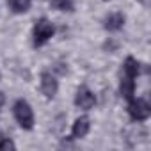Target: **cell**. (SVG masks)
Returning <instances> with one entry per match:
<instances>
[{
    "mask_svg": "<svg viewBox=\"0 0 151 151\" xmlns=\"http://www.w3.org/2000/svg\"><path fill=\"white\" fill-rule=\"evenodd\" d=\"M75 105H77L78 109L82 110H91L94 105H96V96L94 93L86 87V86H80L77 89V94H75Z\"/></svg>",
    "mask_w": 151,
    "mask_h": 151,
    "instance_id": "obj_5",
    "label": "cell"
},
{
    "mask_svg": "<svg viewBox=\"0 0 151 151\" xmlns=\"http://www.w3.org/2000/svg\"><path fill=\"white\" fill-rule=\"evenodd\" d=\"M16 144L9 139V137H2L0 139V149H14Z\"/></svg>",
    "mask_w": 151,
    "mask_h": 151,
    "instance_id": "obj_12",
    "label": "cell"
},
{
    "mask_svg": "<svg viewBox=\"0 0 151 151\" xmlns=\"http://www.w3.org/2000/svg\"><path fill=\"white\" fill-rule=\"evenodd\" d=\"M135 78H130V77H121V82H119V93L124 100H130L135 96Z\"/></svg>",
    "mask_w": 151,
    "mask_h": 151,
    "instance_id": "obj_9",
    "label": "cell"
},
{
    "mask_svg": "<svg viewBox=\"0 0 151 151\" xmlns=\"http://www.w3.org/2000/svg\"><path fill=\"white\" fill-rule=\"evenodd\" d=\"M126 110H128L130 119L135 121V123H144V121H147L149 116H151V105H149L147 100H144V98H135V96L130 98Z\"/></svg>",
    "mask_w": 151,
    "mask_h": 151,
    "instance_id": "obj_3",
    "label": "cell"
},
{
    "mask_svg": "<svg viewBox=\"0 0 151 151\" xmlns=\"http://www.w3.org/2000/svg\"><path fill=\"white\" fill-rule=\"evenodd\" d=\"M4 103H6V96H4V93L0 91V109L4 107Z\"/></svg>",
    "mask_w": 151,
    "mask_h": 151,
    "instance_id": "obj_13",
    "label": "cell"
},
{
    "mask_svg": "<svg viewBox=\"0 0 151 151\" xmlns=\"http://www.w3.org/2000/svg\"><path fill=\"white\" fill-rule=\"evenodd\" d=\"M89 130H91V119L87 116H80V117L75 119V123L71 126L69 139H75V140H77V139H84L89 133Z\"/></svg>",
    "mask_w": 151,
    "mask_h": 151,
    "instance_id": "obj_6",
    "label": "cell"
},
{
    "mask_svg": "<svg viewBox=\"0 0 151 151\" xmlns=\"http://www.w3.org/2000/svg\"><path fill=\"white\" fill-rule=\"evenodd\" d=\"M55 34V27L53 23L48 20V18H39L36 20L34 23V29H32V43L36 48L39 46H45Z\"/></svg>",
    "mask_w": 151,
    "mask_h": 151,
    "instance_id": "obj_2",
    "label": "cell"
},
{
    "mask_svg": "<svg viewBox=\"0 0 151 151\" xmlns=\"http://www.w3.org/2000/svg\"><path fill=\"white\" fill-rule=\"evenodd\" d=\"M0 78H2V73H0Z\"/></svg>",
    "mask_w": 151,
    "mask_h": 151,
    "instance_id": "obj_14",
    "label": "cell"
},
{
    "mask_svg": "<svg viewBox=\"0 0 151 151\" xmlns=\"http://www.w3.org/2000/svg\"><path fill=\"white\" fill-rule=\"evenodd\" d=\"M50 6L57 11H62V13H71L75 11V0H48Z\"/></svg>",
    "mask_w": 151,
    "mask_h": 151,
    "instance_id": "obj_11",
    "label": "cell"
},
{
    "mask_svg": "<svg viewBox=\"0 0 151 151\" xmlns=\"http://www.w3.org/2000/svg\"><path fill=\"white\" fill-rule=\"evenodd\" d=\"M124 14L119 13V11H114V13H109L103 20V29L109 30V32H119L123 27H124Z\"/></svg>",
    "mask_w": 151,
    "mask_h": 151,
    "instance_id": "obj_7",
    "label": "cell"
},
{
    "mask_svg": "<svg viewBox=\"0 0 151 151\" xmlns=\"http://www.w3.org/2000/svg\"><path fill=\"white\" fill-rule=\"evenodd\" d=\"M39 87H41V93L45 94L46 100H53L57 91H59V82L50 71H43L39 77Z\"/></svg>",
    "mask_w": 151,
    "mask_h": 151,
    "instance_id": "obj_4",
    "label": "cell"
},
{
    "mask_svg": "<svg viewBox=\"0 0 151 151\" xmlns=\"http://www.w3.org/2000/svg\"><path fill=\"white\" fill-rule=\"evenodd\" d=\"M139 73H140V64L135 57L128 55L123 62V75L124 77H130V78H137L139 77Z\"/></svg>",
    "mask_w": 151,
    "mask_h": 151,
    "instance_id": "obj_8",
    "label": "cell"
},
{
    "mask_svg": "<svg viewBox=\"0 0 151 151\" xmlns=\"http://www.w3.org/2000/svg\"><path fill=\"white\" fill-rule=\"evenodd\" d=\"M32 0H7V7L14 13V14H23L30 9Z\"/></svg>",
    "mask_w": 151,
    "mask_h": 151,
    "instance_id": "obj_10",
    "label": "cell"
},
{
    "mask_svg": "<svg viewBox=\"0 0 151 151\" xmlns=\"http://www.w3.org/2000/svg\"><path fill=\"white\" fill-rule=\"evenodd\" d=\"M13 116H14L16 123L20 124V128H23V130H32L34 128L36 117H34V110H32V107H30V103L27 100L20 98V100L14 101Z\"/></svg>",
    "mask_w": 151,
    "mask_h": 151,
    "instance_id": "obj_1",
    "label": "cell"
}]
</instances>
